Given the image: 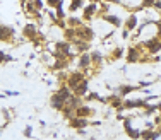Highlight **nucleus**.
Masks as SVG:
<instances>
[{
    "label": "nucleus",
    "mask_w": 161,
    "mask_h": 140,
    "mask_svg": "<svg viewBox=\"0 0 161 140\" xmlns=\"http://www.w3.org/2000/svg\"><path fill=\"white\" fill-rule=\"evenodd\" d=\"M65 21H67L69 28H79V26H82V19H79V17H67Z\"/></svg>",
    "instance_id": "nucleus-21"
},
{
    "label": "nucleus",
    "mask_w": 161,
    "mask_h": 140,
    "mask_svg": "<svg viewBox=\"0 0 161 140\" xmlns=\"http://www.w3.org/2000/svg\"><path fill=\"white\" fill-rule=\"evenodd\" d=\"M94 109L91 108V106H87L86 103H84L82 106H79L77 109H75V116H80V118H89V116L94 115Z\"/></svg>",
    "instance_id": "nucleus-11"
},
{
    "label": "nucleus",
    "mask_w": 161,
    "mask_h": 140,
    "mask_svg": "<svg viewBox=\"0 0 161 140\" xmlns=\"http://www.w3.org/2000/svg\"><path fill=\"white\" fill-rule=\"evenodd\" d=\"M137 24H139V17H137L136 14H130L127 17V21H125V29H127V31H136Z\"/></svg>",
    "instance_id": "nucleus-15"
},
{
    "label": "nucleus",
    "mask_w": 161,
    "mask_h": 140,
    "mask_svg": "<svg viewBox=\"0 0 161 140\" xmlns=\"http://www.w3.org/2000/svg\"><path fill=\"white\" fill-rule=\"evenodd\" d=\"M158 109H159V113H161V103H158Z\"/></svg>",
    "instance_id": "nucleus-39"
},
{
    "label": "nucleus",
    "mask_w": 161,
    "mask_h": 140,
    "mask_svg": "<svg viewBox=\"0 0 161 140\" xmlns=\"http://www.w3.org/2000/svg\"><path fill=\"white\" fill-rule=\"evenodd\" d=\"M156 132H158V133L161 135V125H159V128H158V130H156Z\"/></svg>",
    "instance_id": "nucleus-38"
},
{
    "label": "nucleus",
    "mask_w": 161,
    "mask_h": 140,
    "mask_svg": "<svg viewBox=\"0 0 161 140\" xmlns=\"http://www.w3.org/2000/svg\"><path fill=\"white\" fill-rule=\"evenodd\" d=\"M82 104H84V99H82V97L72 94V96L69 97V101H67V104H65V106H69V108H72V109L75 111V109H77L79 106H82Z\"/></svg>",
    "instance_id": "nucleus-14"
},
{
    "label": "nucleus",
    "mask_w": 161,
    "mask_h": 140,
    "mask_svg": "<svg viewBox=\"0 0 161 140\" xmlns=\"http://www.w3.org/2000/svg\"><path fill=\"white\" fill-rule=\"evenodd\" d=\"M33 3H34V7H36L38 10L43 9V2H41V0H33Z\"/></svg>",
    "instance_id": "nucleus-30"
},
{
    "label": "nucleus",
    "mask_w": 161,
    "mask_h": 140,
    "mask_svg": "<svg viewBox=\"0 0 161 140\" xmlns=\"http://www.w3.org/2000/svg\"><path fill=\"white\" fill-rule=\"evenodd\" d=\"M5 53H3V51H0V62H5Z\"/></svg>",
    "instance_id": "nucleus-33"
},
{
    "label": "nucleus",
    "mask_w": 161,
    "mask_h": 140,
    "mask_svg": "<svg viewBox=\"0 0 161 140\" xmlns=\"http://www.w3.org/2000/svg\"><path fill=\"white\" fill-rule=\"evenodd\" d=\"M65 104H67V103H65L64 97H60L57 92L52 94V97H50V106H52L53 109H57V111H62V109L65 108Z\"/></svg>",
    "instance_id": "nucleus-10"
},
{
    "label": "nucleus",
    "mask_w": 161,
    "mask_h": 140,
    "mask_svg": "<svg viewBox=\"0 0 161 140\" xmlns=\"http://www.w3.org/2000/svg\"><path fill=\"white\" fill-rule=\"evenodd\" d=\"M47 3H48L50 7H53V9H57V7L62 3V0H47Z\"/></svg>",
    "instance_id": "nucleus-27"
},
{
    "label": "nucleus",
    "mask_w": 161,
    "mask_h": 140,
    "mask_svg": "<svg viewBox=\"0 0 161 140\" xmlns=\"http://www.w3.org/2000/svg\"><path fill=\"white\" fill-rule=\"evenodd\" d=\"M156 26H161V14H159V21L156 22Z\"/></svg>",
    "instance_id": "nucleus-37"
},
{
    "label": "nucleus",
    "mask_w": 161,
    "mask_h": 140,
    "mask_svg": "<svg viewBox=\"0 0 161 140\" xmlns=\"http://www.w3.org/2000/svg\"><path fill=\"white\" fill-rule=\"evenodd\" d=\"M139 89V86H118V89H117V94L120 97H127V94H130L132 91H137Z\"/></svg>",
    "instance_id": "nucleus-16"
},
{
    "label": "nucleus",
    "mask_w": 161,
    "mask_h": 140,
    "mask_svg": "<svg viewBox=\"0 0 161 140\" xmlns=\"http://www.w3.org/2000/svg\"><path fill=\"white\" fill-rule=\"evenodd\" d=\"M62 3H60V5L55 9V14H57V17H58V19H65V12H64V5H62Z\"/></svg>",
    "instance_id": "nucleus-24"
},
{
    "label": "nucleus",
    "mask_w": 161,
    "mask_h": 140,
    "mask_svg": "<svg viewBox=\"0 0 161 140\" xmlns=\"http://www.w3.org/2000/svg\"><path fill=\"white\" fill-rule=\"evenodd\" d=\"M158 29H159V31H158V36H156V38H158V39L161 41V26H158Z\"/></svg>",
    "instance_id": "nucleus-35"
},
{
    "label": "nucleus",
    "mask_w": 161,
    "mask_h": 140,
    "mask_svg": "<svg viewBox=\"0 0 161 140\" xmlns=\"http://www.w3.org/2000/svg\"><path fill=\"white\" fill-rule=\"evenodd\" d=\"M99 12V3H87L82 12V21H91Z\"/></svg>",
    "instance_id": "nucleus-7"
},
{
    "label": "nucleus",
    "mask_w": 161,
    "mask_h": 140,
    "mask_svg": "<svg viewBox=\"0 0 161 140\" xmlns=\"http://www.w3.org/2000/svg\"><path fill=\"white\" fill-rule=\"evenodd\" d=\"M72 92H74L75 96H79V97H86L87 92H89V80H87V79H86V80H82L77 87L72 91Z\"/></svg>",
    "instance_id": "nucleus-12"
},
{
    "label": "nucleus",
    "mask_w": 161,
    "mask_h": 140,
    "mask_svg": "<svg viewBox=\"0 0 161 140\" xmlns=\"http://www.w3.org/2000/svg\"><path fill=\"white\" fill-rule=\"evenodd\" d=\"M129 36H130V31H127V29L124 28V31H122V38H124V39H129Z\"/></svg>",
    "instance_id": "nucleus-31"
},
{
    "label": "nucleus",
    "mask_w": 161,
    "mask_h": 140,
    "mask_svg": "<svg viewBox=\"0 0 161 140\" xmlns=\"http://www.w3.org/2000/svg\"><path fill=\"white\" fill-rule=\"evenodd\" d=\"M64 38H65V41H74L75 39V28H67L64 31Z\"/></svg>",
    "instance_id": "nucleus-22"
},
{
    "label": "nucleus",
    "mask_w": 161,
    "mask_h": 140,
    "mask_svg": "<svg viewBox=\"0 0 161 140\" xmlns=\"http://www.w3.org/2000/svg\"><path fill=\"white\" fill-rule=\"evenodd\" d=\"M101 2H103V0H101ZM105 2H110V3H122L120 0H105Z\"/></svg>",
    "instance_id": "nucleus-34"
},
{
    "label": "nucleus",
    "mask_w": 161,
    "mask_h": 140,
    "mask_svg": "<svg viewBox=\"0 0 161 140\" xmlns=\"http://www.w3.org/2000/svg\"><path fill=\"white\" fill-rule=\"evenodd\" d=\"M14 34H16V31H14L12 26H3V24H0V41H3V43L14 41Z\"/></svg>",
    "instance_id": "nucleus-5"
},
{
    "label": "nucleus",
    "mask_w": 161,
    "mask_h": 140,
    "mask_svg": "<svg viewBox=\"0 0 161 140\" xmlns=\"http://www.w3.org/2000/svg\"><path fill=\"white\" fill-rule=\"evenodd\" d=\"M75 38H77V39H82V41H91L94 38V33L89 26L82 24V26H79V28H75Z\"/></svg>",
    "instance_id": "nucleus-4"
},
{
    "label": "nucleus",
    "mask_w": 161,
    "mask_h": 140,
    "mask_svg": "<svg viewBox=\"0 0 161 140\" xmlns=\"http://www.w3.org/2000/svg\"><path fill=\"white\" fill-rule=\"evenodd\" d=\"M154 9H158L159 14H161V0H156V2H154Z\"/></svg>",
    "instance_id": "nucleus-32"
},
{
    "label": "nucleus",
    "mask_w": 161,
    "mask_h": 140,
    "mask_svg": "<svg viewBox=\"0 0 161 140\" xmlns=\"http://www.w3.org/2000/svg\"><path fill=\"white\" fill-rule=\"evenodd\" d=\"M101 19H103L105 22H110V24H112L113 28H120V26L124 24L120 17H118V16H112V14H106V16H103Z\"/></svg>",
    "instance_id": "nucleus-17"
},
{
    "label": "nucleus",
    "mask_w": 161,
    "mask_h": 140,
    "mask_svg": "<svg viewBox=\"0 0 161 140\" xmlns=\"http://www.w3.org/2000/svg\"><path fill=\"white\" fill-rule=\"evenodd\" d=\"M99 94L98 92H87V96H86V99L87 101H99Z\"/></svg>",
    "instance_id": "nucleus-25"
},
{
    "label": "nucleus",
    "mask_w": 161,
    "mask_h": 140,
    "mask_svg": "<svg viewBox=\"0 0 161 140\" xmlns=\"http://www.w3.org/2000/svg\"><path fill=\"white\" fill-rule=\"evenodd\" d=\"M141 46L146 48V51L149 53V55H156V53L161 51V41L158 38H151V39H146L141 43Z\"/></svg>",
    "instance_id": "nucleus-3"
},
{
    "label": "nucleus",
    "mask_w": 161,
    "mask_h": 140,
    "mask_svg": "<svg viewBox=\"0 0 161 140\" xmlns=\"http://www.w3.org/2000/svg\"><path fill=\"white\" fill-rule=\"evenodd\" d=\"M154 2L156 0H142V7L147 9V7H154Z\"/></svg>",
    "instance_id": "nucleus-29"
},
{
    "label": "nucleus",
    "mask_w": 161,
    "mask_h": 140,
    "mask_svg": "<svg viewBox=\"0 0 161 140\" xmlns=\"http://www.w3.org/2000/svg\"><path fill=\"white\" fill-rule=\"evenodd\" d=\"M69 125L75 130H84L89 127V118H80V116H74L72 120H69Z\"/></svg>",
    "instance_id": "nucleus-8"
},
{
    "label": "nucleus",
    "mask_w": 161,
    "mask_h": 140,
    "mask_svg": "<svg viewBox=\"0 0 161 140\" xmlns=\"http://www.w3.org/2000/svg\"><path fill=\"white\" fill-rule=\"evenodd\" d=\"M91 67H93V62H91V53H82V55H79L77 69L82 70V72H87Z\"/></svg>",
    "instance_id": "nucleus-6"
},
{
    "label": "nucleus",
    "mask_w": 161,
    "mask_h": 140,
    "mask_svg": "<svg viewBox=\"0 0 161 140\" xmlns=\"http://www.w3.org/2000/svg\"><path fill=\"white\" fill-rule=\"evenodd\" d=\"M22 135H24L26 138H31L33 137V127H26L24 132H22Z\"/></svg>",
    "instance_id": "nucleus-26"
},
{
    "label": "nucleus",
    "mask_w": 161,
    "mask_h": 140,
    "mask_svg": "<svg viewBox=\"0 0 161 140\" xmlns=\"http://www.w3.org/2000/svg\"><path fill=\"white\" fill-rule=\"evenodd\" d=\"M38 28H36V24H33V22H29V24H26L24 26V29H22V34H24L28 39H33L34 36H38Z\"/></svg>",
    "instance_id": "nucleus-13"
},
{
    "label": "nucleus",
    "mask_w": 161,
    "mask_h": 140,
    "mask_svg": "<svg viewBox=\"0 0 161 140\" xmlns=\"http://www.w3.org/2000/svg\"><path fill=\"white\" fill-rule=\"evenodd\" d=\"M2 113H3V118H5V122H10V120H12V115H10L9 109L3 108V109H2Z\"/></svg>",
    "instance_id": "nucleus-28"
},
{
    "label": "nucleus",
    "mask_w": 161,
    "mask_h": 140,
    "mask_svg": "<svg viewBox=\"0 0 161 140\" xmlns=\"http://www.w3.org/2000/svg\"><path fill=\"white\" fill-rule=\"evenodd\" d=\"M84 2L86 0H70V5H69V10L70 12H75V10H79V9H84Z\"/></svg>",
    "instance_id": "nucleus-20"
},
{
    "label": "nucleus",
    "mask_w": 161,
    "mask_h": 140,
    "mask_svg": "<svg viewBox=\"0 0 161 140\" xmlns=\"http://www.w3.org/2000/svg\"><path fill=\"white\" fill-rule=\"evenodd\" d=\"M142 46L141 44H136V46H130L127 50V55H125V60H127V63H137L141 62V58H142Z\"/></svg>",
    "instance_id": "nucleus-2"
},
{
    "label": "nucleus",
    "mask_w": 161,
    "mask_h": 140,
    "mask_svg": "<svg viewBox=\"0 0 161 140\" xmlns=\"http://www.w3.org/2000/svg\"><path fill=\"white\" fill-rule=\"evenodd\" d=\"M122 55H124V50H122L120 46H117V48H113L112 53H110V60H118V58H122Z\"/></svg>",
    "instance_id": "nucleus-23"
},
{
    "label": "nucleus",
    "mask_w": 161,
    "mask_h": 140,
    "mask_svg": "<svg viewBox=\"0 0 161 140\" xmlns=\"http://www.w3.org/2000/svg\"><path fill=\"white\" fill-rule=\"evenodd\" d=\"M86 79H87V77L84 75V72H82V70H75V72H70V74H69L67 80H65V84H67L69 87L74 91V89L80 84V82L86 80Z\"/></svg>",
    "instance_id": "nucleus-1"
},
{
    "label": "nucleus",
    "mask_w": 161,
    "mask_h": 140,
    "mask_svg": "<svg viewBox=\"0 0 161 140\" xmlns=\"http://www.w3.org/2000/svg\"><path fill=\"white\" fill-rule=\"evenodd\" d=\"M91 62H93V67H101L103 55L99 51H91ZM93 67H91V69H93Z\"/></svg>",
    "instance_id": "nucleus-19"
},
{
    "label": "nucleus",
    "mask_w": 161,
    "mask_h": 140,
    "mask_svg": "<svg viewBox=\"0 0 161 140\" xmlns=\"http://www.w3.org/2000/svg\"><path fill=\"white\" fill-rule=\"evenodd\" d=\"M72 46L75 48V51H77V55H82V53H89V41H82V39H77L75 38L74 41H72Z\"/></svg>",
    "instance_id": "nucleus-9"
},
{
    "label": "nucleus",
    "mask_w": 161,
    "mask_h": 140,
    "mask_svg": "<svg viewBox=\"0 0 161 140\" xmlns=\"http://www.w3.org/2000/svg\"><path fill=\"white\" fill-rule=\"evenodd\" d=\"M86 2H91V3H99L101 0H86Z\"/></svg>",
    "instance_id": "nucleus-36"
},
{
    "label": "nucleus",
    "mask_w": 161,
    "mask_h": 140,
    "mask_svg": "<svg viewBox=\"0 0 161 140\" xmlns=\"http://www.w3.org/2000/svg\"><path fill=\"white\" fill-rule=\"evenodd\" d=\"M141 138L142 140H158L159 138V133L156 130H141Z\"/></svg>",
    "instance_id": "nucleus-18"
}]
</instances>
